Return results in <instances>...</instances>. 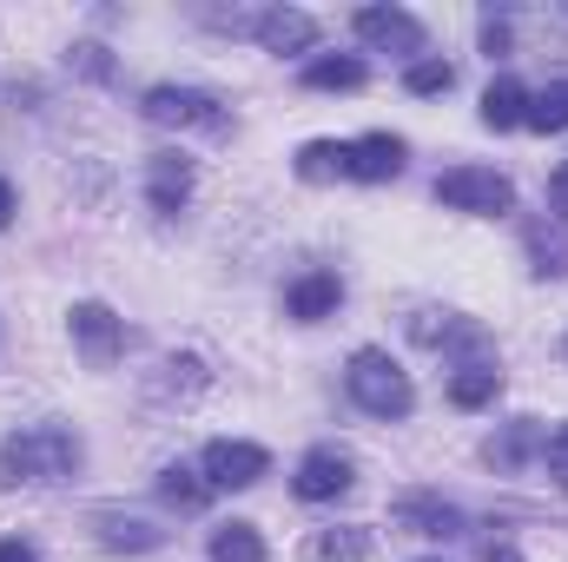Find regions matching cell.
I'll return each mask as SVG.
<instances>
[{
	"instance_id": "e575fe53",
	"label": "cell",
	"mask_w": 568,
	"mask_h": 562,
	"mask_svg": "<svg viewBox=\"0 0 568 562\" xmlns=\"http://www.w3.org/2000/svg\"><path fill=\"white\" fill-rule=\"evenodd\" d=\"M424 562H436V556H424Z\"/></svg>"
},
{
	"instance_id": "7a4b0ae2",
	"label": "cell",
	"mask_w": 568,
	"mask_h": 562,
	"mask_svg": "<svg viewBox=\"0 0 568 562\" xmlns=\"http://www.w3.org/2000/svg\"><path fill=\"white\" fill-rule=\"evenodd\" d=\"M344 391H351L357 411H371V418H384V423L417 411V391H410V378H404V364L390 351H357L344 364Z\"/></svg>"
},
{
	"instance_id": "ba28073f",
	"label": "cell",
	"mask_w": 568,
	"mask_h": 562,
	"mask_svg": "<svg viewBox=\"0 0 568 562\" xmlns=\"http://www.w3.org/2000/svg\"><path fill=\"white\" fill-rule=\"evenodd\" d=\"M390 523L397 530H410V536H429V543H449V536H463L469 523H463V510L456 503H443L436 490H404L397 503H390Z\"/></svg>"
},
{
	"instance_id": "52a82bcc",
	"label": "cell",
	"mask_w": 568,
	"mask_h": 562,
	"mask_svg": "<svg viewBox=\"0 0 568 562\" xmlns=\"http://www.w3.org/2000/svg\"><path fill=\"white\" fill-rule=\"evenodd\" d=\"M351 483H357V463H351L337 443H317V450H304V463H297V476H291V490H297L304 503H337Z\"/></svg>"
},
{
	"instance_id": "836d02e7",
	"label": "cell",
	"mask_w": 568,
	"mask_h": 562,
	"mask_svg": "<svg viewBox=\"0 0 568 562\" xmlns=\"http://www.w3.org/2000/svg\"><path fill=\"white\" fill-rule=\"evenodd\" d=\"M562 358H568V338H562Z\"/></svg>"
},
{
	"instance_id": "484cf974",
	"label": "cell",
	"mask_w": 568,
	"mask_h": 562,
	"mask_svg": "<svg viewBox=\"0 0 568 562\" xmlns=\"http://www.w3.org/2000/svg\"><path fill=\"white\" fill-rule=\"evenodd\" d=\"M404 87H410L417 100H429V93H449V87H456V67H449V60H410Z\"/></svg>"
},
{
	"instance_id": "6da1fadb",
	"label": "cell",
	"mask_w": 568,
	"mask_h": 562,
	"mask_svg": "<svg viewBox=\"0 0 568 562\" xmlns=\"http://www.w3.org/2000/svg\"><path fill=\"white\" fill-rule=\"evenodd\" d=\"M80 470V436L67 423H27L0 443V476L7 483H67Z\"/></svg>"
},
{
	"instance_id": "f1b7e54d",
	"label": "cell",
	"mask_w": 568,
	"mask_h": 562,
	"mask_svg": "<svg viewBox=\"0 0 568 562\" xmlns=\"http://www.w3.org/2000/svg\"><path fill=\"white\" fill-rule=\"evenodd\" d=\"M542 456H549V476H556V483L568 490V423L556 430V436H549V450H542Z\"/></svg>"
},
{
	"instance_id": "d6986e66",
	"label": "cell",
	"mask_w": 568,
	"mask_h": 562,
	"mask_svg": "<svg viewBox=\"0 0 568 562\" xmlns=\"http://www.w3.org/2000/svg\"><path fill=\"white\" fill-rule=\"evenodd\" d=\"M371 73H364V60H351V53H337V60H311L304 67V87L311 93H357Z\"/></svg>"
},
{
	"instance_id": "1f68e13d",
	"label": "cell",
	"mask_w": 568,
	"mask_h": 562,
	"mask_svg": "<svg viewBox=\"0 0 568 562\" xmlns=\"http://www.w3.org/2000/svg\"><path fill=\"white\" fill-rule=\"evenodd\" d=\"M0 562H33V543H20V536H7V543H0Z\"/></svg>"
},
{
	"instance_id": "44dd1931",
	"label": "cell",
	"mask_w": 568,
	"mask_h": 562,
	"mask_svg": "<svg viewBox=\"0 0 568 562\" xmlns=\"http://www.w3.org/2000/svg\"><path fill=\"white\" fill-rule=\"evenodd\" d=\"M311 556H317V562H364V556H371V530H364V523L317 530V536H311Z\"/></svg>"
},
{
	"instance_id": "d4e9b609",
	"label": "cell",
	"mask_w": 568,
	"mask_h": 562,
	"mask_svg": "<svg viewBox=\"0 0 568 562\" xmlns=\"http://www.w3.org/2000/svg\"><path fill=\"white\" fill-rule=\"evenodd\" d=\"M523 127H536V133H568V80H556V87H542V93L529 100Z\"/></svg>"
},
{
	"instance_id": "30bf717a",
	"label": "cell",
	"mask_w": 568,
	"mask_h": 562,
	"mask_svg": "<svg viewBox=\"0 0 568 562\" xmlns=\"http://www.w3.org/2000/svg\"><path fill=\"white\" fill-rule=\"evenodd\" d=\"M357 40L377 53H424V20L404 7H364L357 13Z\"/></svg>"
},
{
	"instance_id": "7402d4cb",
	"label": "cell",
	"mask_w": 568,
	"mask_h": 562,
	"mask_svg": "<svg viewBox=\"0 0 568 562\" xmlns=\"http://www.w3.org/2000/svg\"><path fill=\"white\" fill-rule=\"evenodd\" d=\"M212 562H265V536L252 523H219L212 530Z\"/></svg>"
},
{
	"instance_id": "4dcf8cb0",
	"label": "cell",
	"mask_w": 568,
	"mask_h": 562,
	"mask_svg": "<svg viewBox=\"0 0 568 562\" xmlns=\"http://www.w3.org/2000/svg\"><path fill=\"white\" fill-rule=\"evenodd\" d=\"M476 556H483V562H523V550H516V543H503V536H489Z\"/></svg>"
},
{
	"instance_id": "5b68a950",
	"label": "cell",
	"mask_w": 568,
	"mask_h": 562,
	"mask_svg": "<svg viewBox=\"0 0 568 562\" xmlns=\"http://www.w3.org/2000/svg\"><path fill=\"white\" fill-rule=\"evenodd\" d=\"M67 331H73V344H80V358H87L93 371L120 364V351H126V324H120L100 298H80V304L67 311Z\"/></svg>"
},
{
	"instance_id": "3957f363",
	"label": "cell",
	"mask_w": 568,
	"mask_h": 562,
	"mask_svg": "<svg viewBox=\"0 0 568 562\" xmlns=\"http://www.w3.org/2000/svg\"><path fill=\"white\" fill-rule=\"evenodd\" d=\"M140 113L152 127H179V133H225L232 127L225 100H212L205 87H152L140 100Z\"/></svg>"
},
{
	"instance_id": "cb8c5ba5",
	"label": "cell",
	"mask_w": 568,
	"mask_h": 562,
	"mask_svg": "<svg viewBox=\"0 0 568 562\" xmlns=\"http://www.w3.org/2000/svg\"><path fill=\"white\" fill-rule=\"evenodd\" d=\"M297 179H304V185L344 179V140H311V145H297Z\"/></svg>"
},
{
	"instance_id": "5bb4252c",
	"label": "cell",
	"mask_w": 568,
	"mask_h": 562,
	"mask_svg": "<svg viewBox=\"0 0 568 562\" xmlns=\"http://www.w3.org/2000/svg\"><path fill=\"white\" fill-rule=\"evenodd\" d=\"M344 304V279L337 272H304V279L284 291V311L297 318V324H317V318H331Z\"/></svg>"
},
{
	"instance_id": "9c48e42d",
	"label": "cell",
	"mask_w": 568,
	"mask_h": 562,
	"mask_svg": "<svg viewBox=\"0 0 568 562\" xmlns=\"http://www.w3.org/2000/svg\"><path fill=\"white\" fill-rule=\"evenodd\" d=\"M410 145L397 133H364V140H344V179H364V185H390L404 172Z\"/></svg>"
},
{
	"instance_id": "f546056e",
	"label": "cell",
	"mask_w": 568,
	"mask_h": 562,
	"mask_svg": "<svg viewBox=\"0 0 568 562\" xmlns=\"http://www.w3.org/2000/svg\"><path fill=\"white\" fill-rule=\"evenodd\" d=\"M483 53H489V60H496V53H509V27H503L496 13L483 20Z\"/></svg>"
},
{
	"instance_id": "603a6c76",
	"label": "cell",
	"mask_w": 568,
	"mask_h": 562,
	"mask_svg": "<svg viewBox=\"0 0 568 562\" xmlns=\"http://www.w3.org/2000/svg\"><path fill=\"white\" fill-rule=\"evenodd\" d=\"M536 450V418H516V423H503V436H489V463L496 470H523V456Z\"/></svg>"
},
{
	"instance_id": "8992f818",
	"label": "cell",
	"mask_w": 568,
	"mask_h": 562,
	"mask_svg": "<svg viewBox=\"0 0 568 562\" xmlns=\"http://www.w3.org/2000/svg\"><path fill=\"white\" fill-rule=\"evenodd\" d=\"M265 470H272V456H265L258 443H245V436H212L205 456H199V476H205L212 490H252Z\"/></svg>"
},
{
	"instance_id": "ffe728a7",
	"label": "cell",
	"mask_w": 568,
	"mask_h": 562,
	"mask_svg": "<svg viewBox=\"0 0 568 562\" xmlns=\"http://www.w3.org/2000/svg\"><path fill=\"white\" fill-rule=\"evenodd\" d=\"M199 384H205V364H199V358H165V364H159V378L145 384V398H152V404H165V398H192Z\"/></svg>"
},
{
	"instance_id": "d6a6232c",
	"label": "cell",
	"mask_w": 568,
	"mask_h": 562,
	"mask_svg": "<svg viewBox=\"0 0 568 562\" xmlns=\"http://www.w3.org/2000/svg\"><path fill=\"white\" fill-rule=\"evenodd\" d=\"M7 225H13V185L0 179V232H7Z\"/></svg>"
},
{
	"instance_id": "4fadbf2b",
	"label": "cell",
	"mask_w": 568,
	"mask_h": 562,
	"mask_svg": "<svg viewBox=\"0 0 568 562\" xmlns=\"http://www.w3.org/2000/svg\"><path fill=\"white\" fill-rule=\"evenodd\" d=\"M252 33H258L265 53H311V47H317V20L297 13V7H272V13H258Z\"/></svg>"
},
{
	"instance_id": "83f0119b",
	"label": "cell",
	"mask_w": 568,
	"mask_h": 562,
	"mask_svg": "<svg viewBox=\"0 0 568 562\" xmlns=\"http://www.w3.org/2000/svg\"><path fill=\"white\" fill-rule=\"evenodd\" d=\"M549 219H562L568 225V159L549 172Z\"/></svg>"
},
{
	"instance_id": "4316f807",
	"label": "cell",
	"mask_w": 568,
	"mask_h": 562,
	"mask_svg": "<svg viewBox=\"0 0 568 562\" xmlns=\"http://www.w3.org/2000/svg\"><path fill=\"white\" fill-rule=\"evenodd\" d=\"M67 60H73V67H80L87 80H113V60H106V47H93V40H80V47H73Z\"/></svg>"
},
{
	"instance_id": "277c9868",
	"label": "cell",
	"mask_w": 568,
	"mask_h": 562,
	"mask_svg": "<svg viewBox=\"0 0 568 562\" xmlns=\"http://www.w3.org/2000/svg\"><path fill=\"white\" fill-rule=\"evenodd\" d=\"M436 205H449V212H476V219H496V212L516 205V185H509L503 172H489V165H449V172L436 179Z\"/></svg>"
},
{
	"instance_id": "8fae6325",
	"label": "cell",
	"mask_w": 568,
	"mask_h": 562,
	"mask_svg": "<svg viewBox=\"0 0 568 562\" xmlns=\"http://www.w3.org/2000/svg\"><path fill=\"white\" fill-rule=\"evenodd\" d=\"M93 543L113 550V556H152L165 543V530L145 523V516H126V510H93Z\"/></svg>"
},
{
	"instance_id": "2e32d148",
	"label": "cell",
	"mask_w": 568,
	"mask_h": 562,
	"mask_svg": "<svg viewBox=\"0 0 568 562\" xmlns=\"http://www.w3.org/2000/svg\"><path fill=\"white\" fill-rule=\"evenodd\" d=\"M496 391H503L496 358H483V364H456V378H449V404H456V411H483Z\"/></svg>"
},
{
	"instance_id": "7c38bea8",
	"label": "cell",
	"mask_w": 568,
	"mask_h": 562,
	"mask_svg": "<svg viewBox=\"0 0 568 562\" xmlns=\"http://www.w3.org/2000/svg\"><path fill=\"white\" fill-rule=\"evenodd\" d=\"M145 199H152V212H185V199H192V159L185 152H152L145 159Z\"/></svg>"
},
{
	"instance_id": "9a60e30c",
	"label": "cell",
	"mask_w": 568,
	"mask_h": 562,
	"mask_svg": "<svg viewBox=\"0 0 568 562\" xmlns=\"http://www.w3.org/2000/svg\"><path fill=\"white\" fill-rule=\"evenodd\" d=\"M159 503L179 510V516H199V510L212 503V483H205L192 463H165V470H159Z\"/></svg>"
},
{
	"instance_id": "e0dca14e",
	"label": "cell",
	"mask_w": 568,
	"mask_h": 562,
	"mask_svg": "<svg viewBox=\"0 0 568 562\" xmlns=\"http://www.w3.org/2000/svg\"><path fill=\"white\" fill-rule=\"evenodd\" d=\"M529 259H536V279H568V225L562 219H536L529 225Z\"/></svg>"
},
{
	"instance_id": "ac0fdd59",
	"label": "cell",
	"mask_w": 568,
	"mask_h": 562,
	"mask_svg": "<svg viewBox=\"0 0 568 562\" xmlns=\"http://www.w3.org/2000/svg\"><path fill=\"white\" fill-rule=\"evenodd\" d=\"M523 113H529V93L503 73V80H489V93H483V127L489 133H509V127H523Z\"/></svg>"
}]
</instances>
